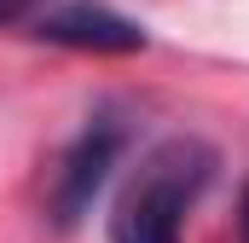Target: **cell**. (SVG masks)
<instances>
[{"instance_id": "obj_1", "label": "cell", "mask_w": 249, "mask_h": 243, "mask_svg": "<svg viewBox=\"0 0 249 243\" xmlns=\"http://www.w3.org/2000/svg\"><path fill=\"white\" fill-rule=\"evenodd\" d=\"M214 174V151L203 139H168L157 145L139 174L127 180L110 214V243H180L186 208Z\"/></svg>"}, {"instance_id": "obj_2", "label": "cell", "mask_w": 249, "mask_h": 243, "mask_svg": "<svg viewBox=\"0 0 249 243\" xmlns=\"http://www.w3.org/2000/svg\"><path fill=\"white\" fill-rule=\"evenodd\" d=\"M116 151H122V127L116 122L81 127V139L64 151L58 174H53V197H47V208H53L58 226H81V214L93 208V197L105 191L110 168H116Z\"/></svg>"}, {"instance_id": "obj_4", "label": "cell", "mask_w": 249, "mask_h": 243, "mask_svg": "<svg viewBox=\"0 0 249 243\" xmlns=\"http://www.w3.org/2000/svg\"><path fill=\"white\" fill-rule=\"evenodd\" d=\"M238 232H244V243H249V180H244V214H238Z\"/></svg>"}, {"instance_id": "obj_3", "label": "cell", "mask_w": 249, "mask_h": 243, "mask_svg": "<svg viewBox=\"0 0 249 243\" xmlns=\"http://www.w3.org/2000/svg\"><path fill=\"white\" fill-rule=\"evenodd\" d=\"M29 35L58 41V47H81V52H133L145 47V29L127 23L122 12H105L93 0H64L47 12H29Z\"/></svg>"}]
</instances>
